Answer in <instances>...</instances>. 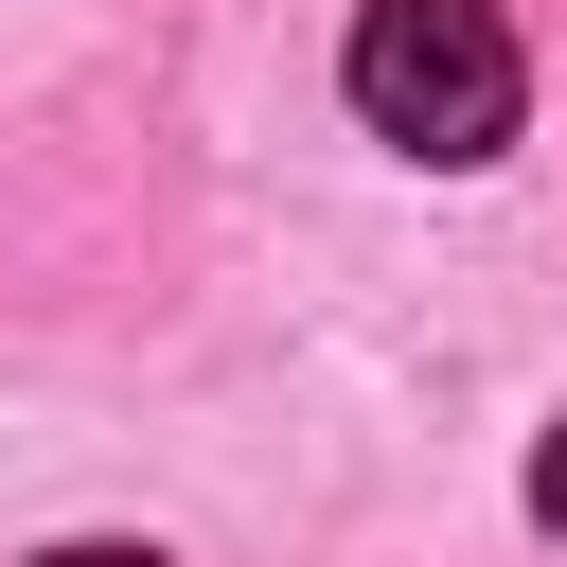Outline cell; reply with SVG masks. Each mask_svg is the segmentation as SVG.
<instances>
[{
	"label": "cell",
	"mask_w": 567,
	"mask_h": 567,
	"mask_svg": "<svg viewBox=\"0 0 567 567\" xmlns=\"http://www.w3.org/2000/svg\"><path fill=\"white\" fill-rule=\"evenodd\" d=\"M354 124L408 142V159H496L532 71H514V18L496 0H354Z\"/></svg>",
	"instance_id": "6da1fadb"
},
{
	"label": "cell",
	"mask_w": 567,
	"mask_h": 567,
	"mask_svg": "<svg viewBox=\"0 0 567 567\" xmlns=\"http://www.w3.org/2000/svg\"><path fill=\"white\" fill-rule=\"evenodd\" d=\"M532 514H549V532H567V425H549V461H532Z\"/></svg>",
	"instance_id": "7a4b0ae2"
},
{
	"label": "cell",
	"mask_w": 567,
	"mask_h": 567,
	"mask_svg": "<svg viewBox=\"0 0 567 567\" xmlns=\"http://www.w3.org/2000/svg\"><path fill=\"white\" fill-rule=\"evenodd\" d=\"M53 567H159V549H53Z\"/></svg>",
	"instance_id": "3957f363"
}]
</instances>
